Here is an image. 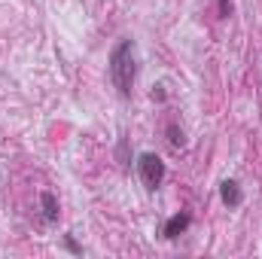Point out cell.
Wrapping results in <instances>:
<instances>
[{"mask_svg":"<svg viewBox=\"0 0 262 259\" xmlns=\"http://www.w3.org/2000/svg\"><path fill=\"white\" fill-rule=\"evenodd\" d=\"M189 223H192V217H189L186 210H183V213H174V217H171V220L165 223L162 235H165V238H180V235H183V232L189 229Z\"/></svg>","mask_w":262,"mask_h":259,"instance_id":"obj_3","label":"cell"},{"mask_svg":"<svg viewBox=\"0 0 262 259\" xmlns=\"http://www.w3.org/2000/svg\"><path fill=\"white\" fill-rule=\"evenodd\" d=\"M64 247H67V250H70V253H82V247H79V244H76V241H73L70 235H67V238H64Z\"/></svg>","mask_w":262,"mask_h":259,"instance_id":"obj_7","label":"cell"},{"mask_svg":"<svg viewBox=\"0 0 262 259\" xmlns=\"http://www.w3.org/2000/svg\"><path fill=\"white\" fill-rule=\"evenodd\" d=\"M168 134H171V143H174V146H180V143H183V131H177V125H171Z\"/></svg>","mask_w":262,"mask_h":259,"instance_id":"obj_6","label":"cell"},{"mask_svg":"<svg viewBox=\"0 0 262 259\" xmlns=\"http://www.w3.org/2000/svg\"><path fill=\"white\" fill-rule=\"evenodd\" d=\"M40 201H43V220H46V223H55V220H58V198L52 192H43Z\"/></svg>","mask_w":262,"mask_h":259,"instance_id":"obj_5","label":"cell"},{"mask_svg":"<svg viewBox=\"0 0 262 259\" xmlns=\"http://www.w3.org/2000/svg\"><path fill=\"white\" fill-rule=\"evenodd\" d=\"M220 12L229 15V12H232V0H220Z\"/></svg>","mask_w":262,"mask_h":259,"instance_id":"obj_8","label":"cell"},{"mask_svg":"<svg viewBox=\"0 0 262 259\" xmlns=\"http://www.w3.org/2000/svg\"><path fill=\"white\" fill-rule=\"evenodd\" d=\"M220 195H223V201H226L229 207H238V204L244 201V195H241V186H238L235 180H223V186H220Z\"/></svg>","mask_w":262,"mask_h":259,"instance_id":"obj_4","label":"cell"},{"mask_svg":"<svg viewBox=\"0 0 262 259\" xmlns=\"http://www.w3.org/2000/svg\"><path fill=\"white\" fill-rule=\"evenodd\" d=\"M137 171H140V180H143L146 189H159L162 180H165V162L156 153H143L137 159Z\"/></svg>","mask_w":262,"mask_h":259,"instance_id":"obj_2","label":"cell"},{"mask_svg":"<svg viewBox=\"0 0 262 259\" xmlns=\"http://www.w3.org/2000/svg\"><path fill=\"white\" fill-rule=\"evenodd\" d=\"M134 76H137V64H134V43L131 40H119L110 52V79L119 89V95L128 98L134 89Z\"/></svg>","mask_w":262,"mask_h":259,"instance_id":"obj_1","label":"cell"}]
</instances>
